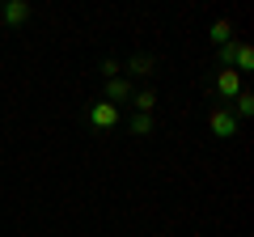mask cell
<instances>
[{
	"label": "cell",
	"mask_w": 254,
	"mask_h": 237,
	"mask_svg": "<svg viewBox=\"0 0 254 237\" xmlns=\"http://www.w3.org/2000/svg\"><path fill=\"white\" fill-rule=\"evenodd\" d=\"M85 123H89L93 131H115L119 123H123V110L98 98V102H89V106H85Z\"/></svg>",
	"instance_id": "obj_1"
},
{
	"label": "cell",
	"mask_w": 254,
	"mask_h": 237,
	"mask_svg": "<svg viewBox=\"0 0 254 237\" xmlns=\"http://www.w3.org/2000/svg\"><path fill=\"white\" fill-rule=\"evenodd\" d=\"M157 68H161V55H153V51H140V55H127L123 76H127L131 85H136V81H153V76H157Z\"/></svg>",
	"instance_id": "obj_2"
},
{
	"label": "cell",
	"mask_w": 254,
	"mask_h": 237,
	"mask_svg": "<svg viewBox=\"0 0 254 237\" xmlns=\"http://www.w3.org/2000/svg\"><path fill=\"white\" fill-rule=\"evenodd\" d=\"M237 127H242V123L233 118V110H229V106H220V102H212V106H208V131L216 140H233Z\"/></svg>",
	"instance_id": "obj_3"
},
{
	"label": "cell",
	"mask_w": 254,
	"mask_h": 237,
	"mask_svg": "<svg viewBox=\"0 0 254 237\" xmlns=\"http://www.w3.org/2000/svg\"><path fill=\"white\" fill-rule=\"evenodd\" d=\"M30 13H34V9H30L26 0H0V21H4L9 30H21L30 21Z\"/></svg>",
	"instance_id": "obj_4"
},
{
	"label": "cell",
	"mask_w": 254,
	"mask_h": 237,
	"mask_svg": "<svg viewBox=\"0 0 254 237\" xmlns=\"http://www.w3.org/2000/svg\"><path fill=\"white\" fill-rule=\"evenodd\" d=\"M131 93H136V85L127 81V76H115V81L102 85V102H110V106L123 110V102H131Z\"/></svg>",
	"instance_id": "obj_5"
},
{
	"label": "cell",
	"mask_w": 254,
	"mask_h": 237,
	"mask_svg": "<svg viewBox=\"0 0 254 237\" xmlns=\"http://www.w3.org/2000/svg\"><path fill=\"white\" fill-rule=\"evenodd\" d=\"M157 102H161V93H157L153 85H144V89L131 93V102H127V106H131V115H157Z\"/></svg>",
	"instance_id": "obj_6"
},
{
	"label": "cell",
	"mask_w": 254,
	"mask_h": 237,
	"mask_svg": "<svg viewBox=\"0 0 254 237\" xmlns=\"http://www.w3.org/2000/svg\"><path fill=\"white\" fill-rule=\"evenodd\" d=\"M127 131H131V136H153L157 115H127Z\"/></svg>",
	"instance_id": "obj_7"
},
{
	"label": "cell",
	"mask_w": 254,
	"mask_h": 237,
	"mask_svg": "<svg viewBox=\"0 0 254 237\" xmlns=\"http://www.w3.org/2000/svg\"><path fill=\"white\" fill-rule=\"evenodd\" d=\"M208 38H212V47H225V43H233V21L229 17H220V21H212V30H208Z\"/></svg>",
	"instance_id": "obj_8"
},
{
	"label": "cell",
	"mask_w": 254,
	"mask_h": 237,
	"mask_svg": "<svg viewBox=\"0 0 254 237\" xmlns=\"http://www.w3.org/2000/svg\"><path fill=\"white\" fill-rule=\"evenodd\" d=\"M229 110H233L237 123H242V118H250V115H254V93H250V89H242L233 102H229Z\"/></svg>",
	"instance_id": "obj_9"
},
{
	"label": "cell",
	"mask_w": 254,
	"mask_h": 237,
	"mask_svg": "<svg viewBox=\"0 0 254 237\" xmlns=\"http://www.w3.org/2000/svg\"><path fill=\"white\" fill-rule=\"evenodd\" d=\"M98 72H102V81H115V76H123V59H115V55H106Z\"/></svg>",
	"instance_id": "obj_10"
}]
</instances>
